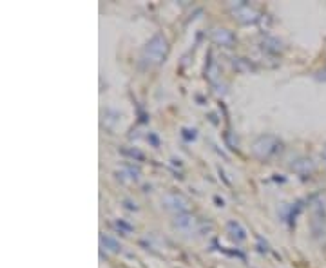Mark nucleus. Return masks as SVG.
<instances>
[{"label":"nucleus","instance_id":"nucleus-1","mask_svg":"<svg viewBox=\"0 0 326 268\" xmlns=\"http://www.w3.org/2000/svg\"><path fill=\"white\" fill-rule=\"evenodd\" d=\"M165 51H167V40H165L162 35H156V37H153V40L147 44V48L143 51V56H145L147 62L156 63L165 56Z\"/></svg>","mask_w":326,"mask_h":268},{"label":"nucleus","instance_id":"nucleus-2","mask_svg":"<svg viewBox=\"0 0 326 268\" xmlns=\"http://www.w3.org/2000/svg\"><path fill=\"white\" fill-rule=\"evenodd\" d=\"M273 142V138L267 136V138H261L259 142H256V145H254V151L259 154V156H269L270 153H273L275 151V147H270L269 143Z\"/></svg>","mask_w":326,"mask_h":268},{"label":"nucleus","instance_id":"nucleus-3","mask_svg":"<svg viewBox=\"0 0 326 268\" xmlns=\"http://www.w3.org/2000/svg\"><path fill=\"white\" fill-rule=\"evenodd\" d=\"M321 78H325V80H326V69L321 73Z\"/></svg>","mask_w":326,"mask_h":268}]
</instances>
